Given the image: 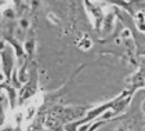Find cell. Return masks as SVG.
I'll use <instances>...</instances> for the list:
<instances>
[{
  "label": "cell",
  "mask_w": 145,
  "mask_h": 131,
  "mask_svg": "<svg viewBox=\"0 0 145 131\" xmlns=\"http://www.w3.org/2000/svg\"><path fill=\"white\" fill-rule=\"evenodd\" d=\"M116 131H123V130H116Z\"/></svg>",
  "instance_id": "obj_1"
}]
</instances>
